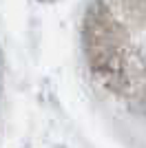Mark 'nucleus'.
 Listing matches in <instances>:
<instances>
[]
</instances>
